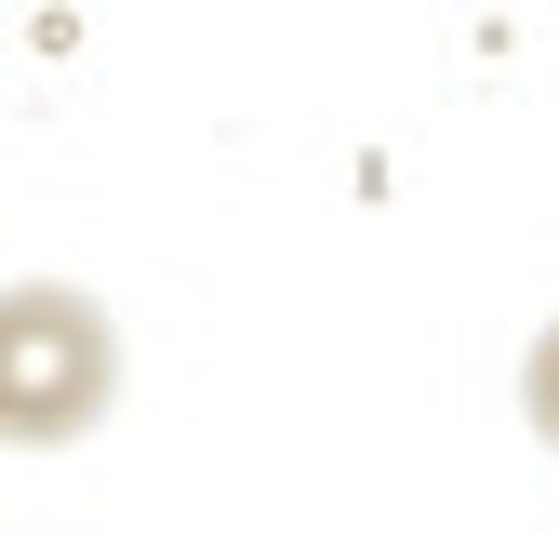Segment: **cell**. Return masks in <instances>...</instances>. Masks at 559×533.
<instances>
[{
	"label": "cell",
	"mask_w": 559,
	"mask_h": 533,
	"mask_svg": "<svg viewBox=\"0 0 559 533\" xmlns=\"http://www.w3.org/2000/svg\"><path fill=\"white\" fill-rule=\"evenodd\" d=\"M520 427H533V440L559 453V320H546L533 347H520Z\"/></svg>",
	"instance_id": "obj_2"
},
{
	"label": "cell",
	"mask_w": 559,
	"mask_h": 533,
	"mask_svg": "<svg viewBox=\"0 0 559 533\" xmlns=\"http://www.w3.org/2000/svg\"><path fill=\"white\" fill-rule=\"evenodd\" d=\"M14 374H0V427H14V453H67L107 427L120 400V320L81 294V281H14Z\"/></svg>",
	"instance_id": "obj_1"
}]
</instances>
